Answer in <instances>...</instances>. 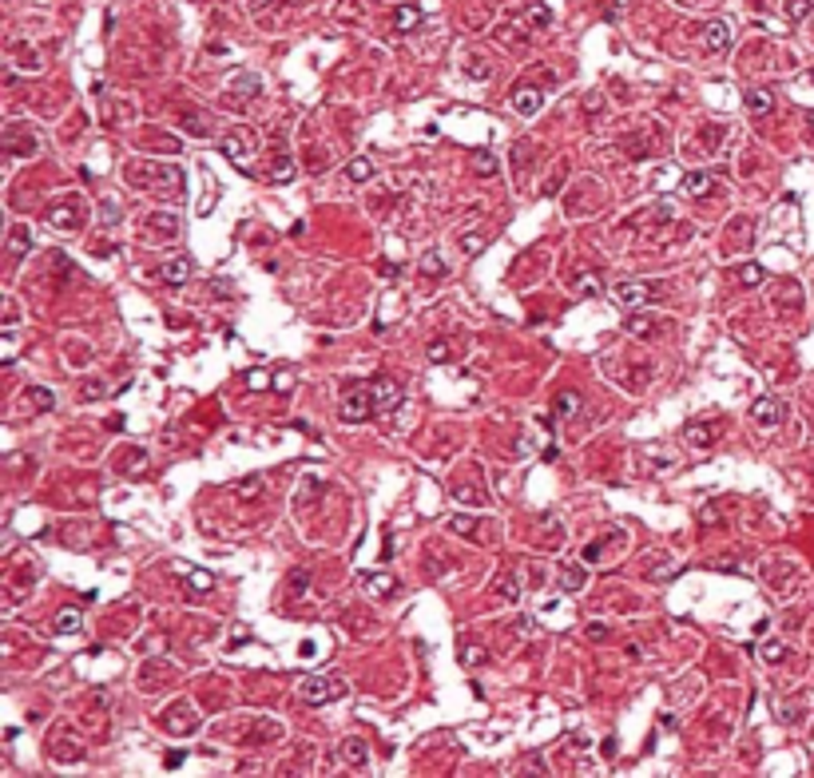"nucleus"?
I'll return each instance as SVG.
<instances>
[{
    "label": "nucleus",
    "mask_w": 814,
    "mask_h": 778,
    "mask_svg": "<svg viewBox=\"0 0 814 778\" xmlns=\"http://www.w3.org/2000/svg\"><path fill=\"white\" fill-rule=\"evenodd\" d=\"M159 278L163 282H171V286H183L187 278H191V266L183 263V258H171V263L159 266Z\"/></svg>",
    "instance_id": "10"
},
{
    "label": "nucleus",
    "mask_w": 814,
    "mask_h": 778,
    "mask_svg": "<svg viewBox=\"0 0 814 778\" xmlns=\"http://www.w3.org/2000/svg\"><path fill=\"white\" fill-rule=\"evenodd\" d=\"M485 659H489V656H485V647H481V643H469V639L461 643V663H465V667H477V663H485Z\"/></svg>",
    "instance_id": "20"
},
{
    "label": "nucleus",
    "mask_w": 814,
    "mask_h": 778,
    "mask_svg": "<svg viewBox=\"0 0 814 778\" xmlns=\"http://www.w3.org/2000/svg\"><path fill=\"white\" fill-rule=\"evenodd\" d=\"M810 123H814V115H810Z\"/></svg>",
    "instance_id": "48"
},
{
    "label": "nucleus",
    "mask_w": 814,
    "mask_h": 778,
    "mask_svg": "<svg viewBox=\"0 0 814 778\" xmlns=\"http://www.w3.org/2000/svg\"><path fill=\"white\" fill-rule=\"evenodd\" d=\"M751 413H754V421L763 425V429H774V425L783 421V405L774 401V397H759Z\"/></svg>",
    "instance_id": "8"
},
{
    "label": "nucleus",
    "mask_w": 814,
    "mask_h": 778,
    "mask_svg": "<svg viewBox=\"0 0 814 778\" xmlns=\"http://www.w3.org/2000/svg\"><path fill=\"white\" fill-rule=\"evenodd\" d=\"M342 758L350 762V767H366L370 750H366V743H362V738H346V743H342Z\"/></svg>",
    "instance_id": "11"
},
{
    "label": "nucleus",
    "mask_w": 814,
    "mask_h": 778,
    "mask_svg": "<svg viewBox=\"0 0 814 778\" xmlns=\"http://www.w3.org/2000/svg\"><path fill=\"white\" fill-rule=\"evenodd\" d=\"M373 171H378V167H373L370 159H354V163H350V171H346V175H350L354 183H366V179H373Z\"/></svg>",
    "instance_id": "23"
},
{
    "label": "nucleus",
    "mask_w": 814,
    "mask_h": 778,
    "mask_svg": "<svg viewBox=\"0 0 814 778\" xmlns=\"http://www.w3.org/2000/svg\"><path fill=\"white\" fill-rule=\"evenodd\" d=\"M342 691H346L342 679H326V675H306V679L298 683V695L306 699V703H314V707H318V703H330V699H338Z\"/></svg>",
    "instance_id": "1"
},
{
    "label": "nucleus",
    "mask_w": 814,
    "mask_h": 778,
    "mask_svg": "<svg viewBox=\"0 0 814 778\" xmlns=\"http://www.w3.org/2000/svg\"><path fill=\"white\" fill-rule=\"evenodd\" d=\"M771 91H751V96H747V108H751L754 111V115H759V111H771Z\"/></svg>",
    "instance_id": "27"
},
{
    "label": "nucleus",
    "mask_w": 814,
    "mask_h": 778,
    "mask_svg": "<svg viewBox=\"0 0 814 778\" xmlns=\"http://www.w3.org/2000/svg\"><path fill=\"white\" fill-rule=\"evenodd\" d=\"M370 413H378V409H373L370 385H354L350 394H346V401H342V421L346 425H362Z\"/></svg>",
    "instance_id": "2"
},
{
    "label": "nucleus",
    "mask_w": 814,
    "mask_h": 778,
    "mask_svg": "<svg viewBox=\"0 0 814 778\" xmlns=\"http://www.w3.org/2000/svg\"><path fill=\"white\" fill-rule=\"evenodd\" d=\"M783 656H786L783 643H763V659H767V663H779Z\"/></svg>",
    "instance_id": "35"
},
{
    "label": "nucleus",
    "mask_w": 814,
    "mask_h": 778,
    "mask_svg": "<svg viewBox=\"0 0 814 778\" xmlns=\"http://www.w3.org/2000/svg\"><path fill=\"white\" fill-rule=\"evenodd\" d=\"M560 179H564V167H560V171L553 175V179H548V187H544V195H556V191H560Z\"/></svg>",
    "instance_id": "43"
},
{
    "label": "nucleus",
    "mask_w": 814,
    "mask_h": 778,
    "mask_svg": "<svg viewBox=\"0 0 814 778\" xmlns=\"http://www.w3.org/2000/svg\"><path fill=\"white\" fill-rule=\"evenodd\" d=\"M306 588H310V572H306V568H294V572H290V588H286V596H302Z\"/></svg>",
    "instance_id": "24"
},
{
    "label": "nucleus",
    "mask_w": 814,
    "mask_h": 778,
    "mask_svg": "<svg viewBox=\"0 0 814 778\" xmlns=\"http://www.w3.org/2000/svg\"><path fill=\"white\" fill-rule=\"evenodd\" d=\"M497 588H501V596L509 600V604H513V600L521 596V584H516V576H504V580H501V584H497Z\"/></svg>",
    "instance_id": "32"
},
{
    "label": "nucleus",
    "mask_w": 814,
    "mask_h": 778,
    "mask_svg": "<svg viewBox=\"0 0 814 778\" xmlns=\"http://www.w3.org/2000/svg\"><path fill=\"white\" fill-rule=\"evenodd\" d=\"M366 584H370L373 592H382V596H393V592H397V580H393V576H378V572H366Z\"/></svg>",
    "instance_id": "19"
},
{
    "label": "nucleus",
    "mask_w": 814,
    "mask_h": 778,
    "mask_svg": "<svg viewBox=\"0 0 814 778\" xmlns=\"http://www.w3.org/2000/svg\"><path fill=\"white\" fill-rule=\"evenodd\" d=\"M727 44H731V28H727L723 21H707L703 28H699V48L703 52H723Z\"/></svg>",
    "instance_id": "5"
},
{
    "label": "nucleus",
    "mask_w": 814,
    "mask_h": 778,
    "mask_svg": "<svg viewBox=\"0 0 814 778\" xmlns=\"http://www.w3.org/2000/svg\"><path fill=\"white\" fill-rule=\"evenodd\" d=\"M271 389H278V394H286V389H290V374H274Z\"/></svg>",
    "instance_id": "42"
},
{
    "label": "nucleus",
    "mask_w": 814,
    "mask_h": 778,
    "mask_svg": "<svg viewBox=\"0 0 814 778\" xmlns=\"http://www.w3.org/2000/svg\"><path fill=\"white\" fill-rule=\"evenodd\" d=\"M449 532H457V536H477V520H469V516H453V520H449Z\"/></svg>",
    "instance_id": "28"
},
{
    "label": "nucleus",
    "mask_w": 814,
    "mask_h": 778,
    "mask_svg": "<svg viewBox=\"0 0 814 778\" xmlns=\"http://www.w3.org/2000/svg\"><path fill=\"white\" fill-rule=\"evenodd\" d=\"M684 191H687V195H707V191H711V175L691 171V175L684 179Z\"/></svg>",
    "instance_id": "16"
},
{
    "label": "nucleus",
    "mask_w": 814,
    "mask_h": 778,
    "mask_svg": "<svg viewBox=\"0 0 814 778\" xmlns=\"http://www.w3.org/2000/svg\"><path fill=\"white\" fill-rule=\"evenodd\" d=\"M524 21H528V24H533V28H544V24H548V21H553V12H548V8H544V4H533V8H528V12H524Z\"/></svg>",
    "instance_id": "26"
},
{
    "label": "nucleus",
    "mask_w": 814,
    "mask_h": 778,
    "mask_svg": "<svg viewBox=\"0 0 814 778\" xmlns=\"http://www.w3.org/2000/svg\"><path fill=\"white\" fill-rule=\"evenodd\" d=\"M195 723H199V715H195V711L187 707V703H175V707L167 711V715H163V727L171 731V735H187V731H191Z\"/></svg>",
    "instance_id": "6"
},
{
    "label": "nucleus",
    "mask_w": 814,
    "mask_h": 778,
    "mask_svg": "<svg viewBox=\"0 0 814 778\" xmlns=\"http://www.w3.org/2000/svg\"><path fill=\"white\" fill-rule=\"evenodd\" d=\"M747 231H751V222H747V219H735V246L747 243Z\"/></svg>",
    "instance_id": "41"
},
{
    "label": "nucleus",
    "mask_w": 814,
    "mask_h": 778,
    "mask_svg": "<svg viewBox=\"0 0 814 778\" xmlns=\"http://www.w3.org/2000/svg\"><path fill=\"white\" fill-rule=\"evenodd\" d=\"M445 357H449V345H445V342H433V345H429V362H445Z\"/></svg>",
    "instance_id": "40"
},
{
    "label": "nucleus",
    "mask_w": 814,
    "mask_h": 778,
    "mask_svg": "<svg viewBox=\"0 0 814 778\" xmlns=\"http://www.w3.org/2000/svg\"><path fill=\"white\" fill-rule=\"evenodd\" d=\"M222 151H227V155L234 159V167H242V171H247V147H242V143L234 139V135H222Z\"/></svg>",
    "instance_id": "18"
},
{
    "label": "nucleus",
    "mask_w": 814,
    "mask_h": 778,
    "mask_svg": "<svg viewBox=\"0 0 814 778\" xmlns=\"http://www.w3.org/2000/svg\"><path fill=\"white\" fill-rule=\"evenodd\" d=\"M806 12H810V0H791V4H786V16H791V21H803Z\"/></svg>",
    "instance_id": "34"
},
{
    "label": "nucleus",
    "mask_w": 814,
    "mask_h": 778,
    "mask_svg": "<svg viewBox=\"0 0 814 778\" xmlns=\"http://www.w3.org/2000/svg\"><path fill=\"white\" fill-rule=\"evenodd\" d=\"M541 103H544V96L536 88H521L513 96V108L521 111V115H536V111H541Z\"/></svg>",
    "instance_id": "9"
},
{
    "label": "nucleus",
    "mask_w": 814,
    "mask_h": 778,
    "mask_svg": "<svg viewBox=\"0 0 814 778\" xmlns=\"http://www.w3.org/2000/svg\"><path fill=\"white\" fill-rule=\"evenodd\" d=\"M179 572L187 576V584H195L199 592H211V588H215V576H211V572H203V568H187V564H179Z\"/></svg>",
    "instance_id": "12"
},
{
    "label": "nucleus",
    "mask_w": 814,
    "mask_h": 778,
    "mask_svg": "<svg viewBox=\"0 0 814 778\" xmlns=\"http://www.w3.org/2000/svg\"><path fill=\"white\" fill-rule=\"evenodd\" d=\"M715 433H719L715 425H695V421L684 429V437H687L691 445H711V441H715Z\"/></svg>",
    "instance_id": "13"
},
{
    "label": "nucleus",
    "mask_w": 814,
    "mask_h": 778,
    "mask_svg": "<svg viewBox=\"0 0 814 778\" xmlns=\"http://www.w3.org/2000/svg\"><path fill=\"white\" fill-rule=\"evenodd\" d=\"M612 294L620 298L623 306H643L648 298H652V286H648V282H628V278H623V282L612 286Z\"/></svg>",
    "instance_id": "7"
},
{
    "label": "nucleus",
    "mask_w": 814,
    "mask_h": 778,
    "mask_svg": "<svg viewBox=\"0 0 814 778\" xmlns=\"http://www.w3.org/2000/svg\"><path fill=\"white\" fill-rule=\"evenodd\" d=\"M600 552H604L600 544H588V548H584V560H600Z\"/></svg>",
    "instance_id": "44"
},
{
    "label": "nucleus",
    "mask_w": 814,
    "mask_h": 778,
    "mask_svg": "<svg viewBox=\"0 0 814 778\" xmlns=\"http://www.w3.org/2000/svg\"><path fill=\"white\" fill-rule=\"evenodd\" d=\"M422 274H429V278H437V274H445V254L441 251H429L422 258Z\"/></svg>",
    "instance_id": "21"
},
{
    "label": "nucleus",
    "mask_w": 814,
    "mask_h": 778,
    "mask_svg": "<svg viewBox=\"0 0 814 778\" xmlns=\"http://www.w3.org/2000/svg\"><path fill=\"white\" fill-rule=\"evenodd\" d=\"M271 382H274V377H266L262 370H251V374H247V385H251V389H266Z\"/></svg>",
    "instance_id": "36"
},
{
    "label": "nucleus",
    "mask_w": 814,
    "mask_h": 778,
    "mask_svg": "<svg viewBox=\"0 0 814 778\" xmlns=\"http://www.w3.org/2000/svg\"><path fill=\"white\" fill-rule=\"evenodd\" d=\"M76 627H80V612H76V607H68V612L56 616V631H60V636L64 631H76Z\"/></svg>",
    "instance_id": "25"
},
{
    "label": "nucleus",
    "mask_w": 814,
    "mask_h": 778,
    "mask_svg": "<svg viewBox=\"0 0 814 778\" xmlns=\"http://www.w3.org/2000/svg\"><path fill=\"white\" fill-rule=\"evenodd\" d=\"M234 493H239L242 500H251V496H259V493H262V481H259V476H251V481H242V485H234Z\"/></svg>",
    "instance_id": "31"
},
{
    "label": "nucleus",
    "mask_w": 814,
    "mask_h": 778,
    "mask_svg": "<svg viewBox=\"0 0 814 778\" xmlns=\"http://www.w3.org/2000/svg\"><path fill=\"white\" fill-rule=\"evenodd\" d=\"M461 246H465V254L485 251V234H461Z\"/></svg>",
    "instance_id": "33"
},
{
    "label": "nucleus",
    "mask_w": 814,
    "mask_h": 778,
    "mask_svg": "<svg viewBox=\"0 0 814 778\" xmlns=\"http://www.w3.org/2000/svg\"><path fill=\"white\" fill-rule=\"evenodd\" d=\"M767 274H763V266H754V263H747V266H739V282H747V286H754V282H763Z\"/></svg>",
    "instance_id": "29"
},
{
    "label": "nucleus",
    "mask_w": 814,
    "mask_h": 778,
    "mask_svg": "<svg viewBox=\"0 0 814 778\" xmlns=\"http://www.w3.org/2000/svg\"><path fill=\"white\" fill-rule=\"evenodd\" d=\"M370 394H373V409H378V413H390V409L402 405V385L390 382V377H378V382L370 385Z\"/></svg>",
    "instance_id": "4"
},
{
    "label": "nucleus",
    "mask_w": 814,
    "mask_h": 778,
    "mask_svg": "<svg viewBox=\"0 0 814 778\" xmlns=\"http://www.w3.org/2000/svg\"><path fill=\"white\" fill-rule=\"evenodd\" d=\"M580 405H584V397L572 394V389H564V394L556 397V409H560V417H576V413H580Z\"/></svg>",
    "instance_id": "14"
},
{
    "label": "nucleus",
    "mask_w": 814,
    "mask_h": 778,
    "mask_svg": "<svg viewBox=\"0 0 814 778\" xmlns=\"http://www.w3.org/2000/svg\"><path fill=\"white\" fill-rule=\"evenodd\" d=\"M32 405L36 409H52V394L48 389H32Z\"/></svg>",
    "instance_id": "38"
},
{
    "label": "nucleus",
    "mask_w": 814,
    "mask_h": 778,
    "mask_svg": "<svg viewBox=\"0 0 814 778\" xmlns=\"http://www.w3.org/2000/svg\"><path fill=\"white\" fill-rule=\"evenodd\" d=\"M417 21H422V12H417V8H409V4H405V8H397V12H393V28H397V32H409V28H417Z\"/></svg>",
    "instance_id": "15"
},
{
    "label": "nucleus",
    "mask_w": 814,
    "mask_h": 778,
    "mask_svg": "<svg viewBox=\"0 0 814 778\" xmlns=\"http://www.w3.org/2000/svg\"><path fill=\"white\" fill-rule=\"evenodd\" d=\"M457 500H469V505H485V496L477 493V488H469V485H461V488H457Z\"/></svg>",
    "instance_id": "37"
},
{
    "label": "nucleus",
    "mask_w": 814,
    "mask_h": 778,
    "mask_svg": "<svg viewBox=\"0 0 814 778\" xmlns=\"http://www.w3.org/2000/svg\"><path fill=\"white\" fill-rule=\"evenodd\" d=\"M469 76H481V80H485V76H489V68H485V64L477 60V64H469Z\"/></svg>",
    "instance_id": "45"
},
{
    "label": "nucleus",
    "mask_w": 814,
    "mask_h": 778,
    "mask_svg": "<svg viewBox=\"0 0 814 778\" xmlns=\"http://www.w3.org/2000/svg\"><path fill=\"white\" fill-rule=\"evenodd\" d=\"M271 179L274 183H290L294 179V163L290 159H278V163H274V171H271Z\"/></svg>",
    "instance_id": "30"
},
{
    "label": "nucleus",
    "mask_w": 814,
    "mask_h": 778,
    "mask_svg": "<svg viewBox=\"0 0 814 778\" xmlns=\"http://www.w3.org/2000/svg\"><path fill=\"white\" fill-rule=\"evenodd\" d=\"M623 330L632 333V338L652 342V338H660V333L667 330V318H660V314H632V318L623 322Z\"/></svg>",
    "instance_id": "3"
},
{
    "label": "nucleus",
    "mask_w": 814,
    "mask_h": 778,
    "mask_svg": "<svg viewBox=\"0 0 814 778\" xmlns=\"http://www.w3.org/2000/svg\"><path fill=\"white\" fill-rule=\"evenodd\" d=\"M251 4H254V8H271L274 0H251Z\"/></svg>",
    "instance_id": "47"
},
{
    "label": "nucleus",
    "mask_w": 814,
    "mask_h": 778,
    "mask_svg": "<svg viewBox=\"0 0 814 778\" xmlns=\"http://www.w3.org/2000/svg\"><path fill=\"white\" fill-rule=\"evenodd\" d=\"M48 222L52 227H76V207H52Z\"/></svg>",
    "instance_id": "22"
},
{
    "label": "nucleus",
    "mask_w": 814,
    "mask_h": 778,
    "mask_svg": "<svg viewBox=\"0 0 814 778\" xmlns=\"http://www.w3.org/2000/svg\"><path fill=\"white\" fill-rule=\"evenodd\" d=\"M584 580H588V576H584V568L580 564H568V568H564V576H560V584H564V592H580Z\"/></svg>",
    "instance_id": "17"
},
{
    "label": "nucleus",
    "mask_w": 814,
    "mask_h": 778,
    "mask_svg": "<svg viewBox=\"0 0 814 778\" xmlns=\"http://www.w3.org/2000/svg\"><path fill=\"white\" fill-rule=\"evenodd\" d=\"M477 167H481V175H493L497 171V163H493V155H489V151L477 155Z\"/></svg>",
    "instance_id": "39"
},
{
    "label": "nucleus",
    "mask_w": 814,
    "mask_h": 778,
    "mask_svg": "<svg viewBox=\"0 0 814 778\" xmlns=\"http://www.w3.org/2000/svg\"><path fill=\"white\" fill-rule=\"evenodd\" d=\"M588 636H592V639H604V636H608V627H600V624H592V627H588Z\"/></svg>",
    "instance_id": "46"
}]
</instances>
